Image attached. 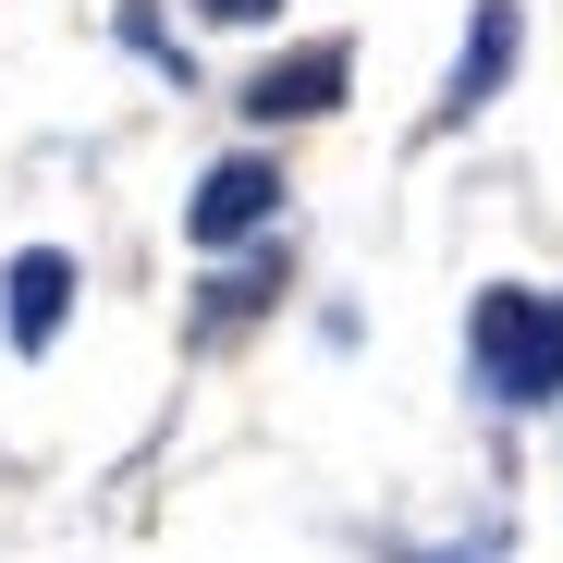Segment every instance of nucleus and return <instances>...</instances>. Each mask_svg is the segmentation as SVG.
<instances>
[{"label":"nucleus","mask_w":563,"mask_h":563,"mask_svg":"<svg viewBox=\"0 0 563 563\" xmlns=\"http://www.w3.org/2000/svg\"><path fill=\"white\" fill-rule=\"evenodd\" d=\"M465 367L490 405H563V295L539 282H490L465 307Z\"/></svg>","instance_id":"f257e3e1"},{"label":"nucleus","mask_w":563,"mask_h":563,"mask_svg":"<svg viewBox=\"0 0 563 563\" xmlns=\"http://www.w3.org/2000/svg\"><path fill=\"white\" fill-rule=\"evenodd\" d=\"M269 209H282V172H269L257 147H245V159H209V172H197V197H184V245L221 257V245L269 233Z\"/></svg>","instance_id":"f03ea898"},{"label":"nucleus","mask_w":563,"mask_h":563,"mask_svg":"<svg viewBox=\"0 0 563 563\" xmlns=\"http://www.w3.org/2000/svg\"><path fill=\"white\" fill-rule=\"evenodd\" d=\"M74 295H86L74 245H25L13 269H0V331H13V355H49L62 319H74Z\"/></svg>","instance_id":"7ed1b4c3"},{"label":"nucleus","mask_w":563,"mask_h":563,"mask_svg":"<svg viewBox=\"0 0 563 563\" xmlns=\"http://www.w3.org/2000/svg\"><path fill=\"white\" fill-rule=\"evenodd\" d=\"M343 86H355V49H343V37H307V49H282V62L245 74V111H257V123H319Z\"/></svg>","instance_id":"20e7f679"},{"label":"nucleus","mask_w":563,"mask_h":563,"mask_svg":"<svg viewBox=\"0 0 563 563\" xmlns=\"http://www.w3.org/2000/svg\"><path fill=\"white\" fill-rule=\"evenodd\" d=\"M515 49H527V13H515V0H478V25H465V49H453V74H441V123L490 111L503 74H515Z\"/></svg>","instance_id":"39448f33"},{"label":"nucleus","mask_w":563,"mask_h":563,"mask_svg":"<svg viewBox=\"0 0 563 563\" xmlns=\"http://www.w3.org/2000/svg\"><path fill=\"white\" fill-rule=\"evenodd\" d=\"M380 563H503V515L478 527V539H367Z\"/></svg>","instance_id":"423d86ee"},{"label":"nucleus","mask_w":563,"mask_h":563,"mask_svg":"<svg viewBox=\"0 0 563 563\" xmlns=\"http://www.w3.org/2000/svg\"><path fill=\"white\" fill-rule=\"evenodd\" d=\"M123 37H135V62H159V74H172V86H184V49H172V37H159V13H147V0H123Z\"/></svg>","instance_id":"0eeeda50"},{"label":"nucleus","mask_w":563,"mask_h":563,"mask_svg":"<svg viewBox=\"0 0 563 563\" xmlns=\"http://www.w3.org/2000/svg\"><path fill=\"white\" fill-rule=\"evenodd\" d=\"M197 13H209V25H269L282 0H197Z\"/></svg>","instance_id":"6e6552de"}]
</instances>
